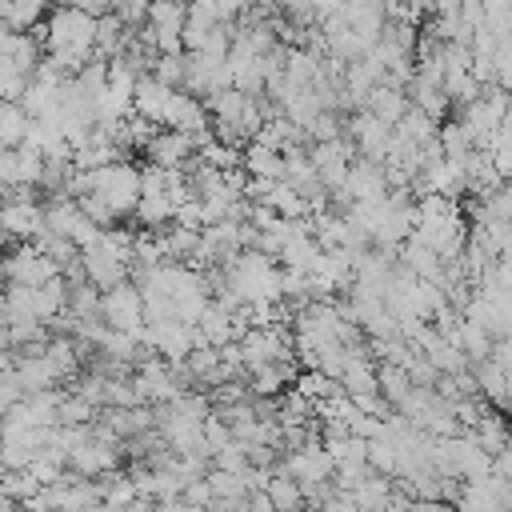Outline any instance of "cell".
I'll return each mask as SVG.
<instances>
[{
	"mask_svg": "<svg viewBox=\"0 0 512 512\" xmlns=\"http://www.w3.org/2000/svg\"><path fill=\"white\" fill-rule=\"evenodd\" d=\"M40 44L48 52H80V56H96V16L76 8V4H60L48 24L40 28Z\"/></svg>",
	"mask_w": 512,
	"mask_h": 512,
	"instance_id": "cell-1",
	"label": "cell"
},
{
	"mask_svg": "<svg viewBox=\"0 0 512 512\" xmlns=\"http://www.w3.org/2000/svg\"><path fill=\"white\" fill-rule=\"evenodd\" d=\"M84 172H88V192H96L116 216L136 212V200H140V168L136 164L112 160V164L84 168Z\"/></svg>",
	"mask_w": 512,
	"mask_h": 512,
	"instance_id": "cell-2",
	"label": "cell"
},
{
	"mask_svg": "<svg viewBox=\"0 0 512 512\" xmlns=\"http://www.w3.org/2000/svg\"><path fill=\"white\" fill-rule=\"evenodd\" d=\"M100 320H104L108 328H124V332L136 336L140 324H144V296H140V288L128 284V280L104 288V292H100Z\"/></svg>",
	"mask_w": 512,
	"mask_h": 512,
	"instance_id": "cell-3",
	"label": "cell"
},
{
	"mask_svg": "<svg viewBox=\"0 0 512 512\" xmlns=\"http://www.w3.org/2000/svg\"><path fill=\"white\" fill-rule=\"evenodd\" d=\"M0 276L8 284H44L52 276H60V264L48 260L36 244L32 248H12L4 260H0Z\"/></svg>",
	"mask_w": 512,
	"mask_h": 512,
	"instance_id": "cell-4",
	"label": "cell"
},
{
	"mask_svg": "<svg viewBox=\"0 0 512 512\" xmlns=\"http://www.w3.org/2000/svg\"><path fill=\"white\" fill-rule=\"evenodd\" d=\"M168 100H172V84L156 80V76H136V88H132V112L148 124H164V112H168Z\"/></svg>",
	"mask_w": 512,
	"mask_h": 512,
	"instance_id": "cell-5",
	"label": "cell"
},
{
	"mask_svg": "<svg viewBox=\"0 0 512 512\" xmlns=\"http://www.w3.org/2000/svg\"><path fill=\"white\" fill-rule=\"evenodd\" d=\"M364 100H368V112L380 116L384 124H396V120L404 116V108H408V96H404L396 84H384V80H376Z\"/></svg>",
	"mask_w": 512,
	"mask_h": 512,
	"instance_id": "cell-6",
	"label": "cell"
},
{
	"mask_svg": "<svg viewBox=\"0 0 512 512\" xmlns=\"http://www.w3.org/2000/svg\"><path fill=\"white\" fill-rule=\"evenodd\" d=\"M28 128H32V116L20 108V100H0V144L4 148L24 144Z\"/></svg>",
	"mask_w": 512,
	"mask_h": 512,
	"instance_id": "cell-7",
	"label": "cell"
},
{
	"mask_svg": "<svg viewBox=\"0 0 512 512\" xmlns=\"http://www.w3.org/2000/svg\"><path fill=\"white\" fill-rule=\"evenodd\" d=\"M244 168L252 172V176H284V152L280 148H268V144H260V140H252V148L244 152Z\"/></svg>",
	"mask_w": 512,
	"mask_h": 512,
	"instance_id": "cell-8",
	"label": "cell"
},
{
	"mask_svg": "<svg viewBox=\"0 0 512 512\" xmlns=\"http://www.w3.org/2000/svg\"><path fill=\"white\" fill-rule=\"evenodd\" d=\"M264 488H268L272 508H296V504H304V488H300V480L288 476V472H284V476H268Z\"/></svg>",
	"mask_w": 512,
	"mask_h": 512,
	"instance_id": "cell-9",
	"label": "cell"
},
{
	"mask_svg": "<svg viewBox=\"0 0 512 512\" xmlns=\"http://www.w3.org/2000/svg\"><path fill=\"white\" fill-rule=\"evenodd\" d=\"M296 392H300V396H308L312 404H320V400H328V396H336V392H340V380H336V376H328V372H320V368H312V372H304V376L296 380Z\"/></svg>",
	"mask_w": 512,
	"mask_h": 512,
	"instance_id": "cell-10",
	"label": "cell"
},
{
	"mask_svg": "<svg viewBox=\"0 0 512 512\" xmlns=\"http://www.w3.org/2000/svg\"><path fill=\"white\" fill-rule=\"evenodd\" d=\"M52 0H8V12H4V24L8 28H16V32H24V28H32L40 16H44V8H48Z\"/></svg>",
	"mask_w": 512,
	"mask_h": 512,
	"instance_id": "cell-11",
	"label": "cell"
},
{
	"mask_svg": "<svg viewBox=\"0 0 512 512\" xmlns=\"http://www.w3.org/2000/svg\"><path fill=\"white\" fill-rule=\"evenodd\" d=\"M96 420V404L84 400L80 392L72 396H60V408H56V424H92Z\"/></svg>",
	"mask_w": 512,
	"mask_h": 512,
	"instance_id": "cell-12",
	"label": "cell"
},
{
	"mask_svg": "<svg viewBox=\"0 0 512 512\" xmlns=\"http://www.w3.org/2000/svg\"><path fill=\"white\" fill-rule=\"evenodd\" d=\"M156 80H164V84H184V68H188V60L180 56V52H156Z\"/></svg>",
	"mask_w": 512,
	"mask_h": 512,
	"instance_id": "cell-13",
	"label": "cell"
},
{
	"mask_svg": "<svg viewBox=\"0 0 512 512\" xmlns=\"http://www.w3.org/2000/svg\"><path fill=\"white\" fill-rule=\"evenodd\" d=\"M136 496V480L132 476H112V484L100 492V504H128Z\"/></svg>",
	"mask_w": 512,
	"mask_h": 512,
	"instance_id": "cell-14",
	"label": "cell"
},
{
	"mask_svg": "<svg viewBox=\"0 0 512 512\" xmlns=\"http://www.w3.org/2000/svg\"><path fill=\"white\" fill-rule=\"evenodd\" d=\"M0 348H8V344H4V328H0Z\"/></svg>",
	"mask_w": 512,
	"mask_h": 512,
	"instance_id": "cell-15",
	"label": "cell"
},
{
	"mask_svg": "<svg viewBox=\"0 0 512 512\" xmlns=\"http://www.w3.org/2000/svg\"><path fill=\"white\" fill-rule=\"evenodd\" d=\"M172 4H192V0H172Z\"/></svg>",
	"mask_w": 512,
	"mask_h": 512,
	"instance_id": "cell-16",
	"label": "cell"
}]
</instances>
